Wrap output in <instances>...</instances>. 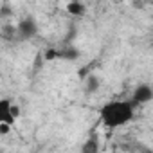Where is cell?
Instances as JSON below:
<instances>
[{
    "label": "cell",
    "instance_id": "6da1fadb",
    "mask_svg": "<svg viewBox=\"0 0 153 153\" xmlns=\"http://www.w3.org/2000/svg\"><path fill=\"white\" fill-rule=\"evenodd\" d=\"M135 110H137V103L133 99H115L101 106L99 119L105 128L115 130V128H123L124 124H128L135 117Z\"/></svg>",
    "mask_w": 153,
    "mask_h": 153
},
{
    "label": "cell",
    "instance_id": "7a4b0ae2",
    "mask_svg": "<svg viewBox=\"0 0 153 153\" xmlns=\"http://www.w3.org/2000/svg\"><path fill=\"white\" fill-rule=\"evenodd\" d=\"M38 34V24L33 16H24L16 24V40L18 42H27L33 40Z\"/></svg>",
    "mask_w": 153,
    "mask_h": 153
},
{
    "label": "cell",
    "instance_id": "3957f363",
    "mask_svg": "<svg viewBox=\"0 0 153 153\" xmlns=\"http://www.w3.org/2000/svg\"><path fill=\"white\" fill-rule=\"evenodd\" d=\"M131 99L139 105H148L153 101V87L148 85V83H140L133 88V94H131Z\"/></svg>",
    "mask_w": 153,
    "mask_h": 153
},
{
    "label": "cell",
    "instance_id": "277c9868",
    "mask_svg": "<svg viewBox=\"0 0 153 153\" xmlns=\"http://www.w3.org/2000/svg\"><path fill=\"white\" fill-rule=\"evenodd\" d=\"M15 115H13V101L4 97L0 99V123H7V124H15Z\"/></svg>",
    "mask_w": 153,
    "mask_h": 153
},
{
    "label": "cell",
    "instance_id": "5b68a950",
    "mask_svg": "<svg viewBox=\"0 0 153 153\" xmlns=\"http://www.w3.org/2000/svg\"><path fill=\"white\" fill-rule=\"evenodd\" d=\"M99 88H101V78L99 76H96V74L87 76V79H85V94L92 96V94L99 92Z\"/></svg>",
    "mask_w": 153,
    "mask_h": 153
},
{
    "label": "cell",
    "instance_id": "8992f818",
    "mask_svg": "<svg viewBox=\"0 0 153 153\" xmlns=\"http://www.w3.org/2000/svg\"><path fill=\"white\" fill-rule=\"evenodd\" d=\"M67 13L72 15V16H81L85 13V6L81 0H70L67 4Z\"/></svg>",
    "mask_w": 153,
    "mask_h": 153
},
{
    "label": "cell",
    "instance_id": "52a82bcc",
    "mask_svg": "<svg viewBox=\"0 0 153 153\" xmlns=\"http://www.w3.org/2000/svg\"><path fill=\"white\" fill-rule=\"evenodd\" d=\"M79 56H81L79 51L76 49V47H72V45H68L63 51H59V58H65V59H78Z\"/></svg>",
    "mask_w": 153,
    "mask_h": 153
},
{
    "label": "cell",
    "instance_id": "ba28073f",
    "mask_svg": "<svg viewBox=\"0 0 153 153\" xmlns=\"http://www.w3.org/2000/svg\"><path fill=\"white\" fill-rule=\"evenodd\" d=\"M81 151L83 153H97L99 151V144L96 139H87V142L81 146Z\"/></svg>",
    "mask_w": 153,
    "mask_h": 153
},
{
    "label": "cell",
    "instance_id": "9c48e42d",
    "mask_svg": "<svg viewBox=\"0 0 153 153\" xmlns=\"http://www.w3.org/2000/svg\"><path fill=\"white\" fill-rule=\"evenodd\" d=\"M9 130H11V124H7V123H0V135H7Z\"/></svg>",
    "mask_w": 153,
    "mask_h": 153
},
{
    "label": "cell",
    "instance_id": "30bf717a",
    "mask_svg": "<svg viewBox=\"0 0 153 153\" xmlns=\"http://www.w3.org/2000/svg\"><path fill=\"white\" fill-rule=\"evenodd\" d=\"M131 6H133V9L140 11V9H144V0H131Z\"/></svg>",
    "mask_w": 153,
    "mask_h": 153
},
{
    "label": "cell",
    "instance_id": "8fae6325",
    "mask_svg": "<svg viewBox=\"0 0 153 153\" xmlns=\"http://www.w3.org/2000/svg\"><path fill=\"white\" fill-rule=\"evenodd\" d=\"M13 115H15V119H18V117H20V106H18V105H15V103H13Z\"/></svg>",
    "mask_w": 153,
    "mask_h": 153
}]
</instances>
